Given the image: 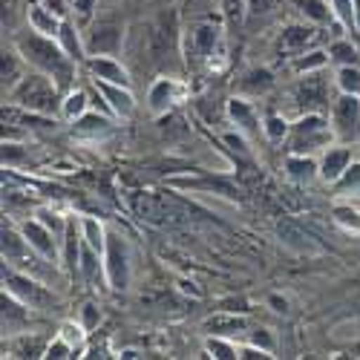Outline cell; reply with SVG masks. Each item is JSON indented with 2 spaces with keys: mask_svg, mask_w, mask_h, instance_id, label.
I'll use <instances>...</instances> for the list:
<instances>
[{
  "mask_svg": "<svg viewBox=\"0 0 360 360\" xmlns=\"http://www.w3.org/2000/svg\"><path fill=\"white\" fill-rule=\"evenodd\" d=\"M346 159H349V156L343 153V150H340V153L326 156V170H323V173H326V176H338V173H340V167L346 165Z\"/></svg>",
  "mask_w": 360,
  "mask_h": 360,
  "instance_id": "obj_1",
  "label": "cell"
},
{
  "mask_svg": "<svg viewBox=\"0 0 360 360\" xmlns=\"http://www.w3.org/2000/svg\"><path fill=\"white\" fill-rule=\"evenodd\" d=\"M93 70H96V72H101V75H107L110 81H124V72L118 70V67H112L110 61H96V64H93Z\"/></svg>",
  "mask_w": 360,
  "mask_h": 360,
  "instance_id": "obj_2",
  "label": "cell"
},
{
  "mask_svg": "<svg viewBox=\"0 0 360 360\" xmlns=\"http://www.w3.org/2000/svg\"><path fill=\"white\" fill-rule=\"evenodd\" d=\"M101 89H104V93L112 98V104H115L118 110H122V112H130L133 101H130V96H127V93H115V89H110V86H101Z\"/></svg>",
  "mask_w": 360,
  "mask_h": 360,
  "instance_id": "obj_3",
  "label": "cell"
},
{
  "mask_svg": "<svg viewBox=\"0 0 360 360\" xmlns=\"http://www.w3.org/2000/svg\"><path fill=\"white\" fill-rule=\"evenodd\" d=\"M311 38V32L309 29H288V35H285V46H291V44H303V41H309Z\"/></svg>",
  "mask_w": 360,
  "mask_h": 360,
  "instance_id": "obj_4",
  "label": "cell"
},
{
  "mask_svg": "<svg viewBox=\"0 0 360 360\" xmlns=\"http://www.w3.org/2000/svg\"><path fill=\"white\" fill-rule=\"evenodd\" d=\"M26 233H29V236H32V243H35V245H38V248H44V251H46V254H49V251H52V245H49V243H46V233H44V231H38V228H29V231H26Z\"/></svg>",
  "mask_w": 360,
  "mask_h": 360,
  "instance_id": "obj_5",
  "label": "cell"
},
{
  "mask_svg": "<svg viewBox=\"0 0 360 360\" xmlns=\"http://www.w3.org/2000/svg\"><path fill=\"white\" fill-rule=\"evenodd\" d=\"M343 86H360V75L352 70H343Z\"/></svg>",
  "mask_w": 360,
  "mask_h": 360,
  "instance_id": "obj_6",
  "label": "cell"
},
{
  "mask_svg": "<svg viewBox=\"0 0 360 360\" xmlns=\"http://www.w3.org/2000/svg\"><path fill=\"white\" fill-rule=\"evenodd\" d=\"M265 6H268V0H254V9L257 12H265Z\"/></svg>",
  "mask_w": 360,
  "mask_h": 360,
  "instance_id": "obj_7",
  "label": "cell"
}]
</instances>
